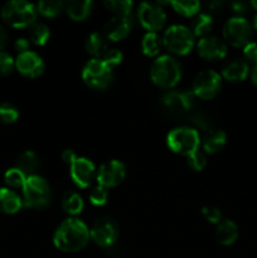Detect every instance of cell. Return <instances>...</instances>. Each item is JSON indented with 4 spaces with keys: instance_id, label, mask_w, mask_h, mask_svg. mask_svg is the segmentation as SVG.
<instances>
[{
    "instance_id": "cell-44",
    "label": "cell",
    "mask_w": 257,
    "mask_h": 258,
    "mask_svg": "<svg viewBox=\"0 0 257 258\" xmlns=\"http://www.w3.org/2000/svg\"><path fill=\"white\" fill-rule=\"evenodd\" d=\"M8 38L9 37H8L7 30H5V28L3 27V25H0V52H2L5 48V45H7Z\"/></svg>"
},
{
    "instance_id": "cell-10",
    "label": "cell",
    "mask_w": 257,
    "mask_h": 258,
    "mask_svg": "<svg viewBox=\"0 0 257 258\" xmlns=\"http://www.w3.org/2000/svg\"><path fill=\"white\" fill-rule=\"evenodd\" d=\"M196 95L191 90H173L163 96V105L176 116L190 115L196 106Z\"/></svg>"
},
{
    "instance_id": "cell-7",
    "label": "cell",
    "mask_w": 257,
    "mask_h": 258,
    "mask_svg": "<svg viewBox=\"0 0 257 258\" xmlns=\"http://www.w3.org/2000/svg\"><path fill=\"white\" fill-rule=\"evenodd\" d=\"M112 68L108 67L102 59L92 58L82 70V80L93 90H105L112 81Z\"/></svg>"
},
{
    "instance_id": "cell-3",
    "label": "cell",
    "mask_w": 257,
    "mask_h": 258,
    "mask_svg": "<svg viewBox=\"0 0 257 258\" xmlns=\"http://www.w3.org/2000/svg\"><path fill=\"white\" fill-rule=\"evenodd\" d=\"M37 7L25 0H12L2 8V19L13 28H27L37 19Z\"/></svg>"
},
{
    "instance_id": "cell-23",
    "label": "cell",
    "mask_w": 257,
    "mask_h": 258,
    "mask_svg": "<svg viewBox=\"0 0 257 258\" xmlns=\"http://www.w3.org/2000/svg\"><path fill=\"white\" fill-rule=\"evenodd\" d=\"M85 47L88 54L92 55L93 58H97V59H101L108 50L107 39H106L105 35L97 32L91 33L86 38Z\"/></svg>"
},
{
    "instance_id": "cell-43",
    "label": "cell",
    "mask_w": 257,
    "mask_h": 258,
    "mask_svg": "<svg viewBox=\"0 0 257 258\" xmlns=\"http://www.w3.org/2000/svg\"><path fill=\"white\" fill-rule=\"evenodd\" d=\"M76 159H77V154L73 150H71V149H66L62 153V160L65 161L66 164H68V165H71Z\"/></svg>"
},
{
    "instance_id": "cell-35",
    "label": "cell",
    "mask_w": 257,
    "mask_h": 258,
    "mask_svg": "<svg viewBox=\"0 0 257 258\" xmlns=\"http://www.w3.org/2000/svg\"><path fill=\"white\" fill-rule=\"evenodd\" d=\"M186 161H188L189 168L193 169L196 171H202L207 165V158L203 153L201 151H196L194 154H191L190 156L186 158Z\"/></svg>"
},
{
    "instance_id": "cell-47",
    "label": "cell",
    "mask_w": 257,
    "mask_h": 258,
    "mask_svg": "<svg viewBox=\"0 0 257 258\" xmlns=\"http://www.w3.org/2000/svg\"><path fill=\"white\" fill-rule=\"evenodd\" d=\"M251 7L253 8L254 10H257V0H253V2H251Z\"/></svg>"
},
{
    "instance_id": "cell-13",
    "label": "cell",
    "mask_w": 257,
    "mask_h": 258,
    "mask_svg": "<svg viewBox=\"0 0 257 258\" xmlns=\"http://www.w3.org/2000/svg\"><path fill=\"white\" fill-rule=\"evenodd\" d=\"M125 176L126 168L121 161L108 160L98 168L96 179L98 181V185L108 189L120 185L125 180Z\"/></svg>"
},
{
    "instance_id": "cell-26",
    "label": "cell",
    "mask_w": 257,
    "mask_h": 258,
    "mask_svg": "<svg viewBox=\"0 0 257 258\" xmlns=\"http://www.w3.org/2000/svg\"><path fill=\"white\" fill-rule=\"evenodd\" d=\"M17 168L22 170L27 176L34 175L37 169L39 168V156L32 150L24 151L18 158Z\"/></svg>"
},
{
    "instance_id": "cell-42",
    "label": "cell",
    "mask_w": 257,
    "mask_h": 258,
    "mask_svg": "<svg viewBox=\"0 0 257 258\" xmlns=\"http://www.w3.org/2000/svg\"><path fill=\"white\" fill-rule=\"evenodd\" d=\"M231 8L234 14H236V17H242V14H244L247 12V4H244L242 2L232 3Z\"/></svg>"
},
{
    "instance_id": "cell-46",
    "label": "cell",
    "mask_w": 257,
    "mask_h": 258,
    "mask_svg": "<svg viewBox=\"0 0 257 258\" xmlns=\"http://www.w3.org/2000/svg\"><path fill=\"white\" fill-rule=\"evenodd\" d=\"M251 80L253 82V85L257 87V66L254 68H252L251 71Z\"/></svg>"
},
{
    "instance_id": "cell-1",
    "label": "cell",
    "mask_w": 257,
    "mask_h": 258,
    "mask_svg": "<svg viewBox=\"0 0 257 258\" xmlns=\"http://www.w3.org/2000/svg\"><path fill=\"white\" fill-rule=\"evenodd\" d=\"M90 239V228L76 217L63 221L53 234L55 248L66 253L81 251L87 246Z\"/></svg>"
},
{
    "instance_id": "cell-27",
    "label": "cell",
    "mask_w": 257,
    "mask_h": 258,
    "mask_svg": "<svg viewBox=\"0 0 257 258\" xmlns=\"http://www.w3.org/2000/svg\"><path fill=\"white\" fill-rule=\"evenodd\" d=\"M163 47V38L158 33L148 32L141 39V50L148 57H155Z\"/></svg>"
},
{
    "instance_id": "cell-45",
    "label": "cell",
    "mask_w": 257,
    "mask_h": 258,
    "mask_svg": "<svg viewBox=\"0 0 257 258\" xmlns=\"http://www.w3.org/2000/svg\"><path fill=\"white\" fill-rule=\"evenodd\" d=\"M223 3L222 2H212L208 4V9L211 13H218L221 12L222 8H223Z\"/></svg>"
},
{
    "instance_id": "cell-17",
    "label": "cell",
    "mask_w": 257,
    "mask_h": 258,
    "mask_svg": "<svg viewBox=\"0 0 257 258\" xmlns=\"http://www.w3.org/2000/svg\"><path fill=\"white\" fill-rule=\"evenodd\" d=\"M131 28H133V22L128 17H113L105 24L103 35L108 40L120 42L130 34Z\"/></svg>"
},
{
    "instance_id": "cell-19",
    "label": "cell",
    "mask_w": 257,
    "mask_h": 258,
    "mask_svg": "<svg viewBox=\"0 0 257 258\" xmlns=\"http://www.w3.org/2000/svg\"><path fill=\"white\" fill-rule=\"evenodd\" d=\"M239 231L231 219H222L216 227V239L222 246H232L238 239Z\"/></svg>"
},
{
    "instance_id": "cell-5",
    "label": "cell",
    "mask_w": 257,
    "mask_h": 258,
    "mask_svg": "<svg viewBox=\"0 0 257 258\" xmlns=\"http://www.w3.org/2000/svg\"><path fill=\"white\" fill-rule=\"evenodd\" d=\"M166 144L169 149L175 154L183 156H190L198 151L201 145V138L196 128L188 126L173 128L166 136Z\"/></svg>"
},
{
    "instance_id": "cell-32",
    "label": "cell",
    "mask_w": 257,
    "mask_h": 258,
    "mask_svg": "<svg viewBox=\"0 0 257 258\" xmlns=\"http://www.w3.org/2000/svg\"><path fill=\"white\" fill-rule=\"evenodd\" d=\"M28 176L23 173L22 170L15 166V168L9 169L7 170V173L4 174V181L9 189H23L24 188V184L27 181Z\"/></svg>"
},
{
    "instance_id": "cell-39",
    "label": "cell",
    "mask_w": 257,
    "mask_h": 258,
    "mask_svg": "<svg viewBox=\"0 0 257 258\" xmlns=\"http://www.w3.org/2000/svg\"><path fill=\"white\" fill-rule=\"evenodd\" d=\"M202 216L204 217L206 221H208L212 224H216V226L222 221L221 211L214 206H204L202 208Z\"/></svg>"
},
{
    "instance_id": "cell-31",
    "label": "cell",
    "mask_w": 257,
    "mask_h": 258,
    "mask_svg": "<svg viewBox=\"0 0 257 258\" xmlns=\"http://www.w3.org/2000/svg\"><path fill=\"white\" fill-rule=\"evenodd\" d=\"M103 4L115 17H128L134 7L130 0H106Z\"/></svg>"
},
{
    "instance_id": "cell-29",
    "label": "cell",
    "mask_w": 257,
    "mask_h": 258,
    "mask_svg": "<svg viewBox=\"0 0 257 258\" xmlns=\"http://www.w3.org/2000/svg\"><path fill=\"white\" fill-rule=\"evenodd\" d=\"M169 5L175 10V13L185 18H194L197 14H199V10H201V3L196 2V0L169 2Z\"/></svg>"
},
{
    "instance_id": "cell-21",
    "label": "cell",
    "mask_w": 257,
    "mask_h": 258,
    "mask_svg": "<svg viewBox=\"0 0 257 258\" xmlns=\"http://www.w3.org/2000/svg\"><path fill=\"white\" fill-rule=\"evenodd\" d=\"M93 3L91 0H73L66 3V13L75 22H83L90 17Z\"/></svg>"
},
{
    "instance_id": "cell-30",
    "label": "cell",
    "mask_w": 257,
    "mask_h": 258,
    "mask_svg": "<svg viewBox=\"0 0 257 258\" xmlns=\"http://www.w3.org/2000/svg\"><path fill=\"white\" fill-rule=\"evenodd\" d=\"M66 3L58 0H45L39 2L37 5V12L45 18H54L65 10Z\"/></svg>"
},
{
    "instance_id": "cell-38",
    "label": "cell",
    "mask_w": 257,
    "mask_h": 258,
    "mask_svg": "<svg viewBox=\"0 0 257 258\" xmlns=\"http://www.w3.org/2000/svg\"><path fill=\"white\" fill-rule=\"evenodd\" d=\"M188 117L196 127L202 128V130H206V131L211 130L212 128L211 120H209L208 116L204 115L203 112H191Z\"/></svg>"
},
{
    "instance_id": "cell-37",
    "label": "cell",
    "mask_w": 257,
    "mask_h": 258,
    "mask_svg": "<svg viewBox=\"0 0 257 258\" xmlns=\"http://www.w3.org/2000/svg\"><path fill=\"white\" fill-rule=\"evenodd\" d=\"M101 59H102L108 67L113 70V68L117 67L118 64H121V62H122L123 59V54L121 50L115 49V48H113V49H108L107 52H106V54L103 55Z\"/></svg>"
},
{
    "instance_id": "cell-8",
    "label": "cell",
    "mask_w": 257,
    "mask_h": 258,
    "mask_svg": "<svg viewBox=\"0 0 257 258\" xmlns=\"http://www.w3.org/2000/svg\"><path fill=\"white\" fill-rule=\"evenodd\" d=\"M252 28L243 17H233L223 25V38L232 47L241 48L251 42Z\"/></svg>"
},
{
    "instance_id": "cell-9",
    "label": "cell",
    "mask_w": 257,
    "mask_h": 258,
    "mask_svg": "<svg viewBox=\"0 0 257 258\" xmlns=\"http://www.w3.org/2000/svg\"><path fill=\"white\" fill-rule=\"evenodd\" d=\"M222 76L213 70L199 72L193 81L191 91L201 100H212L221 91Z\"/></svg>"
},
{
    "instance_id": "cell-18",
    "label": "cell",
    "mask_w": 257,
    "mask_h": 258,
    "mask_svg": "<svg viewBox=\"0 0 257 258\" xmlns=\"http://www.w3.org/2000/svg\"><path fill=\"white\" fill-rule=\"evenodd\" d=\"M249 73V66L243 59H232L222 68V77L229 82H242Z\"/></svg>"
},
{
    "instance_id": "cell-6",
    "label": "cell",
    "mask_w": 257,
    "mask_h": 258,
    "mask_svg": "<svg viewBox=\"0 0 257 258\" xmlns=\"http://www.w3.org/2000/svg\"><path fill=\"white\" fill-rule=\"evenodd\" d=\"M163 45L175 55H186L196 45V37L185 25H171L163 35Z\"/></svg>"
},
{
    "instance_id": "cell-14",
    "label": "cell",
    "mask_w": 257,
    "mask_h": 258,
    "mask_svg": "<svg viewBox=\"0 0 257 258\" xmlns=\"http://www.w3.org/2000/svg\"><path fill=\"white\" fill-rule=\"evenodd\" d=\"M70 174L76 185L86 189L95 180L97 171H96L95 164L90 159L77 156V159L70 165Z\"/></svg>"
},
{
    "instance_id": "cell-12",
    "label": "cell",
    "mask_w": 257,
    "mask_h": 258,
    "mask_svg": "<svg viewBox=\"0 0 257 258\" xmlns=\"http://www.w3.org/2000/svg\"><path fill=\"white\" fill-rule=\"evenodd\" d=\"M118 237V226L115 219L110 217H101L96 219L90 228V238L100 247H110Z\"/></svg>"
},
{
    "instance_id": "cell-48",
    "label": "cell",
    "mask_w": 257,
    "mask_h": 258,
    "mask_svg": "<svg viewBox=\"0 0 257 258\" xmlns=\"http://www.w3.org/2000/svg\"><path fill=\"white\" fill-rule=\"evenodd\" d=\"M253 28H254V30L257 32V15L253 18Z\"/></svg>"
},
{
    "instance_id": "cell-36",
    "label": "cell",
    "mask_w": 257,
    "mask_h": 258,
    "mask_svg": "<svg viewBox=\"0 0 257 258\" xmlns=\"http://www.w3.org/2000/svg\"><path fill=\"white\" fill-rule=\"evenodd\" d=\"M15 67V59L9 53L0 52V76H8L13 72Z\"/></svg>"
},
{
    "instance_id": "cell-28",
    "label": "cell",
    "mask_w": 257,
    "mask_h": 258,
    "mask_svg": "<svg viewBox=\"0 0 257 258\" xmlns=\"http://www.w3.org/2000/svg\"><path fill=\"white\" fill-rule=\"evenodd\" d=\"M28 37H29V42L35 45H44L48 42L50 37L49 27L44 23L35 22L29 27V32H28Z\"/></svg>"
},
{
    "instance_id": "cell-40",
    "label": "cell",
    "mask_w": 257,
    "mask_h": 258,
    "mask_svg": "<svg viewBox=\"0 0 257 258\" xmlns=\"http://www.w3.org/2000/svg\"><path fill=\"white\" fill-rule=\"evenodd\" d=\"M243 58L244 62L252 68L257 66V43L249 42L243 47Z\"/></svg>"
},
{
    "instance_id": "cell-34",
    "label": "cell",
    "mask_w": 257,
    "mask_h": 258,
    "mask_svg": "<svg viewBox=\"0 0 257 258\" xmlns=\"http://www.w3.org/2000/svg\"><path fill=\"white\" fill-rule=\"evenodd\" d=\"M91 204L95 207H102L107 203L108 199V190L103 186L97 185L90 191V196H88Z\"/></svg>"
},
{
    "instance_id": "cell-4",
    "label": "cell",
    "mask_w": 257,
    "mask_h": 258,
    "mask_svg": "<svg viewBox=\"0 0 257 258\" xmlns=\"http://www.w3.org/2000/svg\"><path fill=\"white\" fill-rule=\"evenodd\" d=\"M23 190V206L28 208H45L52 201L50 185L43 176L30 175L27 178Z\"/></svg>"
},
{
    "instance_id": "cell-25",
    "label": "cell",
    "mask_w": 257,
    "mask_h": 258,
    "mask_svg": "<svg viewBox=\"0 0 257 258\" xmlns=\"http://www.w3.org/2000/svg\"><path fill=\"white\" fill-rule=\"evenodd\" d=\"M60 204H62L63 211L72 217L80 214L83 211V207H85L82 197L73 190L66 191L63 194L62 199H60Z\"/></svg>"
},
{
    "instance_id": "cell-41",
    "label": "cell",
    "mask_w": 257,
    "mask_h": 258,
    "mask_svg": "<svg viewBox=\"0 0 257 258\" xmlns=\"http://www.w3.org/2000/svg\"><path fill=\"white\" fill-rule=\"evenodd\" d=\"M29 47H30L29 39H25V38H19V39L15 40L14 43V48L18 52V54L28 52V50H29Z\"/></svg>"
},
{
    "instance_id": "cell-16",
    "label": "cell",
    "mask_w": 257,
    "mask_h": 258,
    "mask_svg": "<svg viewBox=\"0 0 257 258\" xmlns=\"http://www.w3.org/2000/svg\"><path fill=\"white\" fill-rule=\"evenodd\" d=\"M15 68L24 77L37 78L44 72V62L39 54L28 50L18 54V57L15 58Z\"/></svg>"
},
{
    "instance_id": "cell-33",
    "label": "cell",
    "mask_w": 257,
    "mask_h": 258,
    "mask_svg": "<svg viewBox=\"0 0 257 258\" xmlns=\"http://www.w3.org/2000/svg\"><path fill=\"white\" fill-rule=\"evenodd\" d=\"M19 118V111L12 103L4 102L0 105V122L13 123Z\"/></svg>"
},
{
    "instance_id": "cell-22",
    "label": "cell",
    "mask_w": 257,
    "mask_h": 258,
    "mask_svg": "<svg viewBox=\"0 0 257 258\" xmlns=\"http://www.w3.org/2000/svg\"><path fill=\"white\" fill-rule=\"evenodd\" d=\"M227 143V135L224 131L216 130V128H211L206 133L203 140H202V145L206 153L208 154H216L221 151L224 148Z\"/></svg>"
},
{
    "instance_id": "cell-20",
    "label": "cell",
    "mask_w": 257,
    "mask_h": 258,
    "mask_svg": "<svg viewBox=\"0 0 257 258\" xmlns=\"http://www.w3.org/2000/svg\"><path fill=\"white\" fill-rule=\"evenodd\" d=\"M23 198L9 188H0V212L15 214L22 209Z\"/></svg>"
},
{
    "instance_id": "cell-2",
    "label": "cell",
    "mask_w": 257,
    "mask_h": 258,
    "mask_svg": "<svg viewBox=\"0 0 257 258\" xmlns=\"http://www.w3.org/2000/svg\"><path fill=\"white\" fill-rule=\"evenodd\" d=\"M181 66L173 55H159L150 67V78L158 87L173 88L180 81Z\"/></svg>"
},
{
    "instance_id": "cell-24",
    "label": "cell",
    "mask_w": 257,
    "mask_h": 258,
    "mask_svg": "<svg viewBox=\"0 0 257 258\" xmlns=\"http://www.w3.org/2000/svg\"><path fill=\"white\" fill-rule=\"evenodd\" d=\"M212 29H213V18L209 13H199L191 20L190 30L194 37H208Z\"/></svg>"
},
{
    "instance_id": "cell-11",
    "label": "cell",
    "mask_w": 257,
    "mask_h": 258,
    "mask_svg": "<svg viewBox=\"0 0 257 258\" xmlns=\"http://www.w3.org/2000/svg\"><path fill=\"white\" fill-rule=\"evenodd\" d=\"M138 17L140 24L150 33H158L166 24V14L159 3H141Z\"/></svg>"
},
{
    "instance_id": "cell-15",
    "label": "cell",
    "mask_w": 257,
    "mask_h": 258,
    "mask_svg": "<svg viewBox=\"0 0 257 258\" xmlns=\"http://www.w3.org/2000/svg\"><path fill=\"white\" fill-rule=\"evenodd\" d=\"M199 57L208 62H217L227 55V44L222 39L214 35L201 38L197 44Z\"/></svg>"
}]
</instances>
